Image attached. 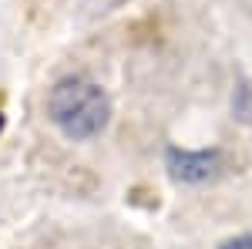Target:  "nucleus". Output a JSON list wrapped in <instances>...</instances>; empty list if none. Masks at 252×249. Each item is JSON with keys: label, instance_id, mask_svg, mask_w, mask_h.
Here are the masks:
<instances>
[{"label": "nucleus", "instance_id": "1", "mask_svg": "<svg viewBox=\"0 0 252 249\" xmlns=\"http://www.w3.org/2000/svg\"><path fill=\"white\" fill-rule=\"evenodd\" d=\"M47 115L67 138L84 142L108 125V98L94 81L64 77L47 95Z\"/></svg>", "mask_w": 252, "mask_h": 249}, {"label": "nucleus", "instance_id": "2", "mask_svg": "<svg viewBox=\"0 0 252 249\" xmlns=\"http://www.w3.org/2000/svg\"><path fill=\"white\" fill-rule=\"evenodd\" d=\"M222 249H252V236H246V239H235V243H229V246Z\"/></svg>", "mask_w": 252, "mask_h": 249}]
</instances>
